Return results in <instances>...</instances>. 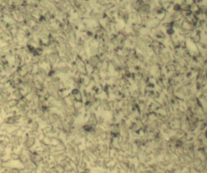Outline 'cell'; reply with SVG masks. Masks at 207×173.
Returning <instances> with one entry per match:
<instances>
[{"mask_svg":"<svg viewBox=\"0 0 207 173\" xmlns=\"http://www.w3.org/2000/svg\"><path fill=\"white\" fill-rule=\"evenodd\" d=\"M13 96H15V97H16V98H17V99H22V98H23V94L21 93V91H20L19 90H16L14 91H13Z\"/></svg>","mask_w":207,"mask_h":173,"instance_id":"1","label":"cell"},{"mask_svg":"<svg viewBox=\"0 0 207 173\" xmlns=\"http://www.w3.org/2000/svg\"><path fill=\"white\" fill-rule=\"evenodd\" d=\"M19 103V101L18 99H12L8 102V104L10 107H13L18 105Z\"/></svg>","mask_w":207,"mask_h":173,"instance_id":"2","label":"cell"}]
</instances>
